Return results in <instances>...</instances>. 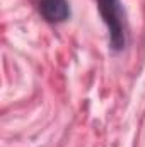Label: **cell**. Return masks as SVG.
Here are the masks:
<instances>
[{"instance_id": "obj_1", "label": "cell", "mask_w": 145, "mask_h": 147, "mask_svg": "<svg viewBox=\"0 0 145 147\" xmlns=\"http://www.w3.org/2000/svg\"><path fill=\"white\" fill-rule=\"evenodd\" d=\"M97 9L108 26L113 50H123L126 45V21L119 0H97Z\"/></svg>"}, {"instance_id": "obj_2", "label": "cell", "mask_w": 145, "mask_h": 147, "mask_svg": "<svg viewBox=\"0 0 145 147\" xmlns=\"http://www.w3.org/2000/svg\"><path fill=\"white\" fill-rule=\"evenodd\" d=\"M39 12L48 22H63L70 16L68 3L65 0H41Z\"/></svg>"}]
</instances>
